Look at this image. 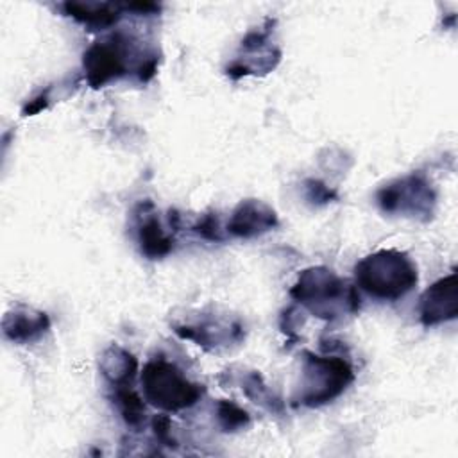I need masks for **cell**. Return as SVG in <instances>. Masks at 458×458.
<instances>
[{
  "instance_id": "cell-5",
  "label": "cell",
  "mask_w": 458,
  "mask_h": 458,
  "mask_svg": "<svg viewBox=\"0 0 458 458\" xmlns=\"http://www.w3.org/2000/svg\"><path fill=\"white\" fill-rule=\"evenodd\" d=\"M376 200L385 213L428 218L433 213L435 191L422 174H410L379 188Z\"/></svg>"
},
{
  "instance_id": "cell-9",
  "label": "cell",
  "mask_w": 458,
  "mask_h": 458,
  "mask_svg": "<svg viewBox=\"0 0 458 458\" xmlns=\"http://www.w3.org/2000/svg\"><path fill=\"white\" fill-rule=\"evenodd\" d=\"M48 317L41 311L16 310L4 320V333L13 342H32L48 329Z\"/></svg>"
},
{
  "instance_id": "cell-14",
  "label": "cell",
  "mask_w": 458,
  "mask_h": 458,
  "mask_svg": "<svg viewBox=\"0 0 458 458\" xmlns=\"http://www.w3.org/2000/svg\"><path fill=\"white\" fill-rule=\"evenodd\" d=\"M216 413H218V422L225 431H234L249 422L247 411L231 401H220Z\"/></svg>"
},
{
  "instance_id": "cell-10",
  "label": "cell",
  "mask_w": 458,
  "mask_h": 458,
  "mask_svg": "<svg viewBox=\"0 0 458 458\" xmlns=\"http://www.w3.org/2000/svg\"><path fill=\"white\" fill-rule=\"evenodd\" d=\"M63 9L68 16L81 21L89 29H106L118 21V4H84V2H64Z\"/></svg>"
},
{
  "instance_id": "cell-6",
  "label": "cell",
  "mask_w": 458,
  "mask_h": 458,
  "mask_svg": "<svg viewBox=\"0 0 458 458\" xmlns=\"http://www.w3.org/2000/svg\"><path fill=\"white\" fill-rule=\"evenodd\" d=\"M127 41L118 32L109 39L93 43L82 59L84 75L89 86L100 88L127 73Z\"/></svg>"
},
{
  "instance_id": "cell-16",
  "label": "cell",
  "mask_w": 458,
  "mask_h": 458,
  "mask_svg": "<svg viewBox=\"0 0 458 458\" xmlns=\"http://www.w3.org/2000/svg\"><path fill=\"white\" fill-rule=\"evenodd\" d=\"M306 188H308V191H310V199H315V200L326 202V200H329V199L335 197V195L331 193V190H329L327 186H324L322 182H318V181H308V182H306Z\"/></svg>"
},
{
  "instance_id": "cell-11",
  "label": "cell",
  "mask_w": 458,
  "mask_h": 458,
  "mask_svg": "<svg viewBox=\"0 0 458 458\" xmlns=\"http://www.w3.org/2000/svg\"><path fill=\"white\" fill-rule=\"evenodd\" d=\"M138 240L141 252L148 259H159L172 250L174 240L165 233L159 220L154 215L143 216L138 225Z\"/></svg>"
},
{
  "instance_id": "cell-4",
  "label": "cell",
  "mask_w": 458,
  "mask_h": 458,
  "mask_svg": "<svg viewBox=\"0 0 458 458\" xmlns=\"http://www.w3.org/2000/svg\"><path fill=\"white\" fill-rule=\"evenodd\" d=\"M352 379V369L345 360L306 352L299 403L306 406L329 403L340 395Z\"/></svg>"
},
{
  "instance_id": "cell-17",
  "label": "cell",
  "mask_w": 458,
  "mask_h": 458,
  "mask_svg": "<svg viewBox=\"0 0 458 458\" xmlns=\"http://www.w3.org/2000/svg\"><path fill=\"white\" fill-rule=\"evenodd\" d=\"M154 431H156V437L161 440V442H168L170 440V419L168 417H156L154 419Z\"/></svg>"
},
{
  "instance_id": "cell-15",
  "label": "cell",
  "mask_w": 458,
  "mask_h": 458,
  "mask_svg": "<svg viewBox=\"0 0 458 458\" xmlns=\"http://www.w3.org/2000/svg\"><path fill=\"white\" fill-rule=\"evenodd\" d=\"M193 231L197 234H200L202 238L209 240V242H222L224 240V234L220 233V224H218V218L213 215V213H206L202 215L197 224L193 225Z\"/></svg>"
},
{
  "instance_id": "cell-13",
  "label": "cell",
  "mask_w": 458,
  "mask_h": 458,
  "mask_svg": "<svg viewBox=\"0 0 458 458\" xmlns=\"http://www.w3.org/2000/svg\"><path fill=\"white\" fill-rule=\"evenodd\" d=\"M114 401L127 424L131 426L141 424V420L145 419V404H143V399L134 390H131L127 385L116 386Z\"/></svg>"
},
{
  "instance_id": "cell-8",
  "label": "cell",
  "mask_w": 458,
  "mask_h": 458,
  "mask_svg": "<svg viewBox=\"0 0 458 458\" xmlns=\"http://www.w3.org/2000/svg\"><path fill=\"white\" fill-rule=\"evenodd\" d=\"M277 225V216L267 204L249 199L242 200L233 211L227 231L238 238H254Z\"/></svg>"
},
{
  "instance_id": "cell-2",
  "label": "cell",
  "mask_w": 458,
  "mask_h": 458,
  "mask_svg": "<svg viewBox=\"0 0 458 458\" xmlns=\"http://www.w3.org/2000/svg\"><path fill=\"white\" fill-rule=\"evenodd\" d=\"M290 295L320 318H336L360 308V297L338 276L324 267H313L299 274Z\"/></svg>"
},
{
  "instance_id": "cell-1",
  "label": "cell",
  "mask_w": 458,
  "mask_h": 458,
  "mask_svg": "<svg viewBox=\"0 0 458 458\" xmlns=\"http://www.w3.org/2000/svg\"><path fill=\"white\" fill-rule=\"evenodd\" d=\"M356 284L370 297L395 301L417 284V267L401 250L385 249L365 256L354 267Z\"/></svg>"
},
{
  "instance_id": "cell-7",
  "label": "cell",
  "mask_w": 458,
  "mask_h": 458,
  "mask_svg": "<svg viewBox=\"0 0 458 458\" xmlns=\"http://www.w3.org/2000/svg\"><path fill=\"white\" fill-rule=\"evenodd\" d=\"M456 272L438 279L420 297L419 315L428 327L456 318L458 315V288Z\"/></svg>"
},
{
  "instance_id": "cell-12",
  "label": "cell",
  "mask_w": 458,
  "mask_h": 458,
  "mask_svg": "<svg viewBox=\"0 0 458 458\" xmlns=\"http://www.w3.org/2000/svg\"><path fill=\"white\" fill-rule=\"evenodd\" d=\"M100 369H102V374L111 383L120 386V385L131 383V379L134 377V372L138 369V361L131 352H127L120 347H109L104 352Z\"/></svg>"
},
{
  "instance_id": "cell-3",
  "label": "cell",
  "mask_w": 458,
  "mask_h": 458,
  "mask_svg": "<svg viewBox=\"0 0 458 458\" xmlns=\"http://www.w3.org/2000/svg\"><path fill=\"white\" fill-rule=\"evenodd\" d=\"M141 386L145 399L165 411L190 408L202 395V386L190 383L175 365L163 358L152 360L143 367Z\"/></svg>"
}]
</instances>
